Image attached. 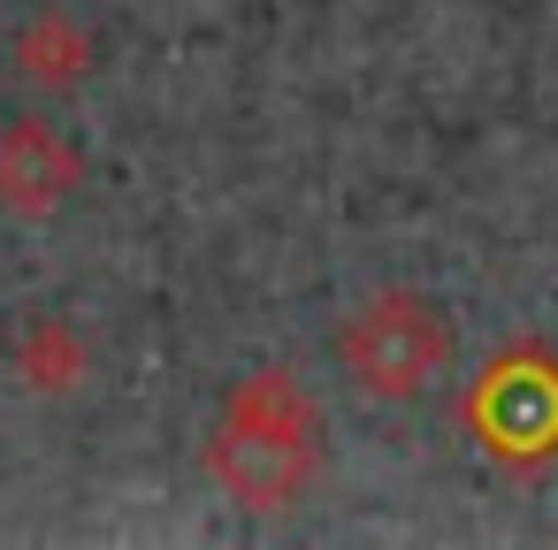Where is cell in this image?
Wrapping results in <instances>:
<instances>
[{"mask_svg": "<svg viewBox=\"0 0 558 550\" xmlns=\"http://www.w3.org/2000/svg\"><path fill=\"white\" fill-rule=\"evenodd\" d=\"M24 367H32V382H39V390H70L85 359H77V337L39 329V337H32V352H24Z\"/></svg>", "mask_w": 558, "mask_h": 550, "instance_id": "cell-6", "label": "cell"}, {"mask_svg": "<svg viewBox=\"0 0 558 550\" xmlns=\"http://www.w3.org/2000/svg\"><path fill=\"white\" fill-rule=\"evenodd\" d=\"M85 62H93V47H85V32H77L70 16H39V24L24 32V47H16V70H24L32 85H47V93L77 85Z\"/></svg>", "mask_w": 558, "mask_h": 550, "instance_id": "cell-5", "label": "cell"}, {"mask_svg": "<svg viewBox=\"0 0 558 550\" xmlns=\"http://www.w3.org/2000/svg\"><path fill=\"white\" fill-rule=\"evenodd\" d=\"M314 428H322L314 398H306L283 367H260V375H245V382L230 390L222 428H215V443H207V466H215V481H222L238 504L276 512V504H291V497L314 481Z\"/></svg>", "mask_w": 558, "mask_h": 550, "instance_id": "cell-1", "label": "cell"}, {"mask_svg": "<svg viewBox=\"0 0 558 550\" xmlns=\"http://www.w3.org/2000/svg\"><path fill=\"white\" fill-rule=\"evenodd\" d=\"M85 161L54 123H9L0 131V207L9 215H54L77 192Z\"/></svg>", "mask_w": 558, "mask_h": 550, "instance_id": "cell-3", "label": "cell"}, {"mask_svg": "<svg viewBox=\"0 0 558 550\" xmlns=\"http://www.w3.org/2000/svg\"><path fill=\"white\" fill-rule=\"evenodd\" d=\"M474 428L489 451H543L558 428V367H505L482 398H474Z\"/></svg>", "mask_w": 558, "mask_h": 550, "instance_id": "cell-4", "label": "cell"}, {"mask_svg": "<svg viewBox=\"0 0 558 550\" xmlns=\"http://www.w3.org/2000/svg\"><path fill=\"white\" fill-rule=\"evenodd\" d=\"M337 367L360 398L405 405L451 367V314L421 291H375L337 329Z\"/></svg>", "mask_w": 558, "mask_h": 550, "instance_id": "cell-2", "label": "cell"}]
</instances>
